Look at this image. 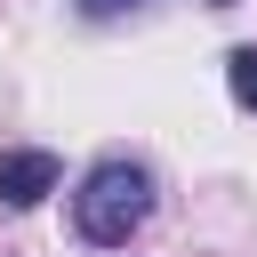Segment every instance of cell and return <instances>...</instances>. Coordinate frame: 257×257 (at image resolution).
<instances>
[{
    "label": "cell",
    "mask_w": 257,
    "mask_h": 257,
    "mask_svg": "<svg viewBox=\"0 0 257 257\" xmlns=\"http://www.w3.org/2000/svg\"><path fill=\"white\" fill-rule=\"evenodd\" d=\"M145 217H153V169L128 161V153L96 161V169L80 177V193H72V225H80V241H96V249H128V233H137Z\"/></svg>",
    "instance_id": "6da1fadb"
},
{
    "label": "cell",
    "mask_w": 257,
    "mask_h": 257,
    "mask_svg": "<svg viewBox=\"0 0 257 257\" xmlns=\"http://www.w3.org/2000/svg\"><path fill=\"white\" fill-rule=\"evenodd\" d=\"M88 24H104V16H128V8H145V0H72Z\"/></svg>",
    "instance_id": "277c9868"
},
{
    "label": "cell",
    "mask_w": 257,
    "mask_h": 257,
    "mask_svg": "<svg viewBox=\"0 0 257 257\" xmlns=\"http://www.w3.org/2000/svg\"><path fill=\"white\" fill-rule=\"evenodd\" d=\"M64 185V161L56 153H40V145H24V153H0V201L8 209H32V201H48Z\"/></svg>",
    "instance_id": "7a4b0ae2"
},
{
    "label": "cell",
    "mask_w": 257,
    "mask_h": 257,
    "mask_svg": "<svg viewBox=\"0 0 257 257\" xmlns=\"http://www.w3.org/2000/svg\"><path fill=\"white\" fill-rule=\"evenodd\" d=\"M225 88H233V104L257 112V48H233V56H225Z\"/></svg>",
    "instance_id": "3957f363"
},
{
    "label": "cell",
    "mask_w": 257,
    "mask_h": 257,
    "mask_svg": "<svg viewBox=\"0 0 257 257\" xmlns=\"http://www.w3.org/2000/svg\"><path fill=\"white\" fill-rule=\"evenodd\" d=\"M209 8H233V0H209Z\"/></svg>",
    "instance_id": "5b68a950"
}]
</instances>
